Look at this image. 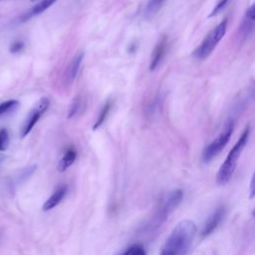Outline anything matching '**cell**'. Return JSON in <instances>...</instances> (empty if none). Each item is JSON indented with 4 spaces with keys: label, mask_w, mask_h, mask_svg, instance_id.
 I'll use <instances>...</instances> for the list:
<instances>
[{
    "label": "cell",
    "mask_w": 255,
    "mask_h": 255,
    "mask_svg": "<svg viewBox=\"0 0 255 255\" xmlns=\"http://www.w3.org/2000/svg\"><path fill=\"white\" fill-rule=\"evenodd\" d=\"M57 2V0H41L38 3H36L31 9H29L27 12H25L21 18L20 21L21 22H25L41 13H43L44 11H46L48 8H50L53 4H55Z\"/></svg>",
    "instance_id": "obj_11"
},
{
    "label": "cell",
    "mask_w": 255,
    "mask_h": 255,
    "mask_svg": "<svg viewBox=\"0 0 255 255\" xmlns=\"http://www.w3.org/2000/svg\"><path fill=\"white\" fill-rule=\"evenodd\" d=\"M50 106V100L46 97L41 98L35 107L31 110V112L28 114L26 121L24 122L23 128L21 129V137H25L35 127L41 116L48 110Z\"/></svg>",
    "instance_id": "obj_5"
},
{
    "label": "cell",
    "mask_w": 255,
    "mask_h": 255,
    "mask_svg": "<svg viewBox=\"0 0 255 255\" xmlns=\"http://www.w3.org/2000/svg\"><path fill=\"white\" fill-rule=\"evenodd\" d=\"M76 157H77V152L75 148L73 147L68 148L58 163V170L60 172H64L65 170H67L75 162Z\"/></svg>",
    "instance_id": "obj_13"
},
{
    "label": "cell",
    "mask_w": 255,
    "mask_h": 255,
    "mask_svg": "<svg viewBox=\"0 0 255 255\" xmlns=\"http://www.w3.org/2000/svg\"><path fill=\"white\" fill-rule=\"evenodd\" d=\"M166 0H148L145 7V14L149 17L153 16L163 5Z\"/></svg>",
    "instance_id": "obj_15"
},
{
    "label": "cell",
    "mask_w": 255,
    "mask_h": 255,
    "mask_svg": "<svg viewBox=\"0 0 255 255\" xmlns=\"http://www.w3.org/2000/svg\"><path fill=\"white\" fill-rule=\"evenodd\" d=\"M67 191H68V188H67L66 185L59 186L54 191V193L45 201V203L43 204L42 209L44 211H49V210L53 209L54 207H56L64 199V197L67 194Z\"/></svg>",
    "instance_id": "obj_12"
},
{
    "label": "cell",
    "mask_w": 255,
    "mask_h": 255,
    "mask_svg": "<svg viewBox=\"0 0 255 255\" xmlns=\"http://www.w3.org/2000/svg\"><path fill=\"white\" fill-rule=\"evenodd\" d=\"M254 176H252L251 178V182H250V198H253L254 196Z\"/></svg>",
    "instance_id": "obj_22"
},
{
    "label": "cell",
    "mask_w": 255,
    "mask_h": 255,
    "mask_svg": "<svg viewBox=\"0 0 255 255\" xmlns=\"http://www.w3.org/2000/svg\"><path fill=\"white\" fill-rule=\"evenodd\" d=\"M10 142V137L9 133L6 128H1L0 129V151H5Z\"/></svg>",
    "instance_id": "obj_18"
},
{
    "label": "cell",
    "mask_w": 255,
    "mask_h": 255,
    "mask_svg": "<svg viewBox=\"0 0 255 255\" xmlns=\"http://www.w3.org/2000/svg\"><path fill=\"white\" fill-rule=\"evenodd\" d=\"M196 232L197 228L192 220H181L166 238L159 255H187Z\"/></svg>",
    "instance_id": "obj_1"
},
{
    "label": "cell",
    "mask_w": 255,
    "mask_h": 255,
    "mask_svg": "<svg viewBox=\"0 0 255 255\" xmlns=\"http://www.w3.org/2000/svg\"><path fill=\"white\" fill-rule=\"evenodd\" d=\"M0 1H2V0H0Z\"/></svg>",
    "instance_id": "obj_25"
},
{
    "label": "cell",
    "mask_w": 255,
    "mask_h": 255,
    "mask_svg": "<svg viewBox=\"0 0 255 255\" xmlns=\"http://www.w3.org/2000/svg\"><path fill=\"white\" fill-rule=\"evenodd\" d=\"M127 255H145V251L140 245H133L127 251Z\"/></svg>",
    "instance_id": "obj_19"
},
{
    "label": "cell",
    "mask_w": 255,
    "mask_h": 255,
    "mask_svg": "<svg viewBox=\"0 0 255 255\" xmlns=\"http://www.w3.org/2000/svg\"><path fill=\"white\" fill-rule=\"evenodd\" d=\"M249 135H250V127L247 126L245 128V129L243 130V132L241 133L238 140L236 141V143L233 145V147L228 152L225 160L223 161V163L221 164V166L217 172L216 181L219 185H223V184L227 183L229 181V179L231 178V176L233 175L236 165H237V161H238V159L248 141Z\"/></svg>",
    "instance_id": "obj_2"
},
{
    "label": "cell",
    "mask_w": 255,
    "mask_h": 255,
    "mask_svg": "<svg viewBox=\"0 0 255 255\" xmlns=\"http://www.w3.org/2000/svg\"><path fill=\"white\" fill-rule=\"evenodd\" d=\"M19 106V102L17 100H8L0 104V117L16 110Z\"/></svg>",
    "instance_id": "obj_16"
},
{
    "label": "cell",
    "mask_w": 255,
    "mask_h": 255,
    "mask_svg": "<svg viewBox=\"0 0 255 255\" xmlns=\"http://www.w3.org/2000/svg\"><path fill=\"white\" fill-rule=\"evenodd\" d=\"M4 158H5V157H4V156H3V155H2V154H0V165H1V163H2V162H3V160H4Z\"/></svg>",
    "instance_id": "obj_23"
},
{
    "label": "cell",
    "mask_w": 255,
    "mask_h": 255,
    "mask_svg": "<svg viewBox=\"0 0 255 255\" xmlns=\"http://www.w3.org/2000/svg\"><path fill=\"white\" fill-rule=\"evenodd\" d=\"M82 107H83V101H82L81 97L75 98L68 110V118L71 119V118H74L75 116H77L80 113Z\"/></svg>",
    "instance_id": "obj_17"
},
{
    "label": "cell",
    "mask_w": 255,
    "mask_h": 255,
    "mask_svg": "<svg viewBox=\"0 0 255 255\" xmlns=\"http://www.w3.org/2000/svg\"><path fill=\"white\" fill-rule=\"evenodd\" d=\"M118 255H127V252H126V251H125V252H124V253H121V254H118Z\"/></svg>",
    "instance_id": "obj_24"
},
{
    "label": "cell",
    "mask_w": 255,
    "mask_h": 255,
    "mask_svg": "<svg viewBox=\"0 0 255 255\" xmlns=\"http://www.w3.org/2000/svg\"><path fill=\"white\" fill-rule=\"evenodd\" d=\"M227 19L221 21L215 28H213L203 39L201 44L194 50L193 57L197 60L206 59L224 37L227 30Z\"/></svg>",
    "instance_id": "obj_3"
},
{
    "label": "cell",
    "mask_w": 255,
    "mask_h": 255,
    "mask_svg": "<svg viewBox=\"0 0 255 255\" xmlns=\"http://www.w3.org/2000/svg\"><path fill=\"white\" fill-rule=\"evenodd\" d=\"M83 59H84V53H83V52H79V53L72 59V61L70 62V64L68 65V67H67V69H66V72H65V77H64L65 83H66L67 85L73 84V82H74L75 79L77 78L78 72H79L80 67H81V64H82V62H83Z\"/></svg>",
    "instance_id": "obj_10"
},
{
    "label": "cell",
    "mask_w": 255,
    "mask_h": 255,
    "mask_svg": "<svg viewBox=\"0 0 255 255\" xmlns=\"http://www.w3.org/2000/svg\"><path fill=\"white\" fill-rule=\"evenodd\" d=\"M254 24H255V7L252 4L245 12L244 18L239 28V38L241 41H245L248 39L253 31H254Z\"/></svg>",
    "instance_id": "obj_8"
},
{
    "label": "cell",
    "mask_w": 255,
    "mask_h": 255,
    "mask_svg": "<svg viewBox=\"0 0 255 255\" xmlns=\"http://www.w3.org/2000/svg\"><path fill=\"white\" fill-rule=\"evenodd\" d=\"M111 108H112V102L110 100H108L106 102V104L104 105V107L102 108V110H101V112H100V114L98 116V119H97V121L95 122V124L93 126V129L94 130L99 128L104 124V122L106 121V119H107V117H108V115H109V113L111 111Z\"/></svg>",
    "instance_id": "obj_14"
},
{
    "label": "cell",
    "mask_w": 255,
    "mask_h": 255,
    "mask_svg": "<svg viewBox=\"0 0 255 255\" xmlns=\"http://www.w3.org/2000/svg\"><path fill=\"white\" fill-rule=\"evenodd\" d=\"M24 49V43L22 41H15L10 45L9 51L11 53H19Z\"/></svg>",
    "instance_id": "obj_21"
},
{
    "label": "cell",
    "mask_w": 255,
    "mask_h": 255,
    "mask_svg": "<svg viewBox=\"0 0 255 255\" xmlns=\"http://www.w3.org/2000/svg\"><path fill=\"white\" fill-rule=\"evenodd\" d=\"M183 197V192L181 189L173 190L169 196L166 198L164 203L162 204L160 210H159V220H164L181 202Z\"/></svg>",
    "instance_id": "obj_6"
},
{
    "label": "cell",
    "mask_w": 255,
    "mask_h": 255,
    "mask_svg": "<svg viewBox=\"0 0 255 255\" xmlns=\"http://www.w3.org/2000/svg\"><path fill=\"white\" fill-rule=\"evenodd\" d=\"M225 215V208L224 206H219L217 207L211 214L210 216L207 218V220L205 221L203 228L200 232L201 237H207L208 235H210L220 224V222L222 221L223 217Z\"/></svg>",
    "instance_id": "obj_7"
},
{
    "label": "cell",
    "mask_w": 255,
    "mask_h": 255,
    "mask_svg": "<svg viewBox=\"0 0 255 255\" xmlns=\"http://www.w3.org/2000/svg\"><path fill=\"white\" fill-rule=\"evenodd\" d=\"M167 45L168 41L166 36H162L159 41L156 43L151 55H150V60H149V71H154L158 65L161 63L162 59L165 56V53L167 51Z\"/></svg>",
    "instance_id": "obj_9"
},
{
    "label": "cell",
    "mask_w": 255,
    "mask_h": 255,
    "mask_svg": "<svg viewBox=\"0 0 255 255\" xmlns=\"http://www.w3.org/2000/svg\"><path fill=\"white\" fill-rule=\"evenodd\" d=\"M234 130V122L231 120L226 125L223 130L215 137L208 145L205 146L202 152V159L204 162H209L212 160L227 144Z\"/></svg>",
    "instance_id": "obj_4"
},
{
    "label": "cell",
    "mask_w": 255,
    "mask_h": 255,
    "mask_svg": "<svg viewBox=\"0 0 255 255\" xmlns=\"http://www.w3.org/2000/svg\"><path fill=\"white\" fill-rule=\"evenodd\" d=\"M229 2V0H219L218 3L215 5V7L213 8V10L211 11V13L209 14V17H212V16H215L217 15L225 6L226 4Z\"/></svg>",
    "instance_id": "obj_20"
}]
</instances>
